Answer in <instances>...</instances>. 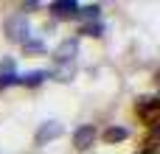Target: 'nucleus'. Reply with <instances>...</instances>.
Wrapping results in <instances>:
<instances>
[{"label": "nucleus", "instance_id": "10", "mask_svg": "<svg viewBox=\"0 0 160 154\" xmlns=\"http://www.w3.org/2000/svg\"><path fill=\"white\" fill-rule=\"evenodd\" d=\"M98 11H101V6H84V8H79L76 11V17H84V20H98Z\"/></svg>", "mask_w": 160, "mask_h": 154}, {"label": "nucleus", "instance_id": "4", "mask_svg": "<svg viewBox=\"0 0 160 154\" xmlns=\"http://www.w3.org/2000/svg\"><path fill=\"white\" fill-rule=\"evenodd\" d=\"M76 51H79V42H76V39H65V42L56 48V53H53V56H56V62H59V65H65V62H73Z\"/></svg>", "mask_w": 160, "mask_h": 154}, {"label": "nucleus", "instance_id": "6", "mask_svg": "<svg viewBox=\"0 0 160 154\" xmlns=\"http://www.w3.org/2000/svg\"><path fill=\"white\" fill-rule=\"evenodd\" d=\"M51 11H53L56 17H76L79 6H76L73 0H56V3H51Z\"/></svg>", "mask_w": 160, "mask_h": 154}, {"label": "nucleus", "instance_id": "2", "mask_svg": "<svg viewBox=\"0 0 160 154\" xmlns=\"http://www.w3.org/2000/svg\"><path fill=\"white\" fill-rule=\"evenodd\" d=\"M62 135V123H56V121H45L39 129H37V143L42 146V143H48V140H56Z\"/></svg>", "mask_w": 160, "mask_h": 154}, {"label": "nucleus", "instance_id": "5", "mask_svg": "<svg viewBox=\"0 0 160 154\" xmlns=\"http://www.w3.org/2000/svg\"><path fill=\"white\" fill-rule=\"evenodd\" d=\"M135 109H138V115H141L146 123H152L155 115H158V98H141Z\"/></svg>", "mask_w": 160, "mask_h": 154}, {"label": "nucleus", "instance_id": "13", "mask_svg": "<svg viewBox=\"0 0 160 154\" xmlns=\"http://www.w3.org/2000/svg\"><path fill=\"white\" fill-rule=\"evenodd\" d=\"M22 45H25V51H42V42L39 39H25Z\"/></svg>", "mask_w": 160, "mask_h": 154}, {"label": "nucleus", "instance_id": "7", "mask_svg": "<svg viewBox=\"0 0 160 154\" xmlns=\"http://www.w3.org/2000/svg\"><path fill=\"white\" fill-rule=\"evenodd\" d=\"M53 76H56V81H70V76H73V62L59 65V67L53 70Z\"/></svg>", "mask_w": 160, "mask_h": 154}, {"label": "nucleus", "instance_id": "12", "mask_svg": "<svg viewBox=\"0 0 160 154\" xmlns=\"http://www.w3.org/2000/svg\"><path fill=\"white\" fill-rule=\"evenodd\" d=\"M17 79H20V76H14V73H6V76H0V87H8V84H17Z\"/></svg>", "mask_w": 160, "mask_h": 154}, {"label": "nucleus", "instance_id": "9", "mask_svg": "<svg viewBox=\"0 0 160 154\" xmlns=\"http://www.w3.org/2000/svg\"><path fill=\"white\" fill-rule=\"evenodd\" d=\"M42 79H45V73H42V70H34V73H28V76H20L17 81H20V84H28V87H37Z\"/></svg>", "mask_w": 160, "mask_h": 154}, {"label": "nucleus", "instance_id": "8", "mask_svg": "<svg viewBox=\"0 0 160 154\" xmlns=\"http://www.w3.org/2000/svg\"><path fill=\"white\" fill-rule=\"evenodd\" d=\"M124 137H127V129H124V126H112V129L104 132V140H107V143H118V140H124Z\"/></svg>", "mask_w": 160, "mask_h": 154}, {"label": "nucleus", "instance_id": "11", "mask_svg": "<svg viewBox=\"0 0 160 154\" xmlns=\"http://www.w3.org/2000/svg\"><path fill=\"white\" fill-rule=\"evenodd\" d=\"M101 31H104V28H101L98 22H90V25H84L82 34H87V36H101Z\"/></svg>", "mask_w": 160, "mask_h": 154}, {"label": "nucleus", "instance_id": "3", "mask_svg": "<svg viewBox=\"0 0 160 154\" xmlns=\"http://www.w3.org/2000/svg\"><path fill=\"white\" fill-rule=\"evenodd\" d=\"M93 140H96V129H93V126H79V129H76V135H73V143H76V149H79V152L90 149V146H93Z\"/></svg>", "mask_w": 160, "mask_h": 154}, {"label": "nucleus", "instance_id": "1", "mask_svg": "<svg viewBox=\"0 0 160 154\" xmlns=\"http://www.w3.org/2000/svg\"><path fill=\"white\" fill-rule=\"evenodd\" d=\"M6 31H8V36L14 39V42H25L28 39V20H25V14H17V17H11L8 22H6Z\"/></svg>", "mask_w": 160, "mask_h": 154}]
</instances>
